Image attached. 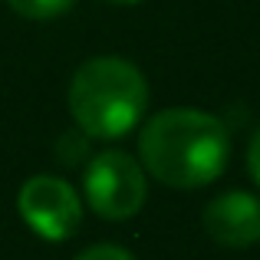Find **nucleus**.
<instances>
[{
	"instance_id": "obj_10",
	"label": "nucleus",
	"mask_w": 260,
	"mask_h": 260,
	"mask_svg": "<svg viewBox=\"0 0 260 260\" xmlns=\"http://www.w3.org/2000/svg\"><path fill=\"white\" fill-rule=\"evenodd\" d=\"M109 4H125V7H132V4H142V0H109Z\"/></svg>"
},
{
	"instance_id": "obj_6",
	"label": "nucleus",
	"mask_w": 260,
	"mask_h": 260,
	"mask_svg": "<svg viewBox=\"0 0 260 260\" xmlns=\"http://www.w3.org/2000/svg\"><path fill=\"white\" fill-rule=\"evenodd\" d=\"M13 13L26 20H53V17H63L66 10H73L76 0H7Z\"/></svg>"
},
{
	"instance_id": "obj_2",
	"label": "nucleus",
	"mask_w": 260,
	"mask_h": 260,
	"mask_svg": "<svg viewBox=\"0 0 260 260\" xmlns=\"http://www.w3.org/2000/svg\"><path fill=\"white\" fill-rule=\"evenodd\" d=\"M148 109V83L122 56H92L73 73L70 112L89 139H122Z\"/></svg>"
},
{
	"instance_id": "obj_3",
	"label": "nucleus",
	"mask_w": 260,
	"mask_h": 260,
	"mask_svg": "<svg viewBox=\"0 0 260 260\" xmlns=\"http://www.w3.org/2000/svg\"><path fill=\"white\" fill-rule=\"evenodd\" d=\"M86 198L92 211L106 221H128L139 214L148 194V181L142 165L125 152H102L89 161L83 178Z\"/></svg>"
},
{
	"instance_id": "obj_1",
	"label": "nucleus",
	"mask_w": 260,
	"mask_h": 260,
	"mask_svg": "<svg viewBox=\"0 0 260 260\" xmlns=\"http://www.w3.org/2000/svg\"><path fill=\"white\" fill-rule=\"evenodd\" d=\"M139 158L148 175L168 188H201L224 175L231 132L217 115L201 109H161L139 135Z\"/></svg>"
},
{
	"instance_id": "obj_7",
	"label": "nucleus",
	"mask_w": 260,
	"mask_h": 260,
	"mask_svg": "<svg viewBox=\"0 0 260 260\" xmlns=\"http://www.w3.org/2000/svg\"><path fill=\"white\" fill-rule=\"evenodd\" d=\"M86 139L89 135L83 132L76 139V132H66L63 139H59V158H63V165H76V158H83L86 155Z\"/></svg>"
},
{
	"instance_id": "obj_8",
	"label": "nucleus",
	"mask_w": 260,
	"mask_h": 260,
	"mask_svg": "<svg viewBox=\"0 0 260 260\" xmlns=\"http://www.w3.org/2000/svg\"><path fill=\"white\" fill-rule=\"evenodd\" d=\"M76 260H135V254H128L119 244H95V247L83 250Z\"/></svg>"
},
{
	"instance_id": "obj_5",
	"label": "nucleus",
	"mask_w": 260,
	"mask_h": 260,
	"mask_svg": "<svg viewBox=\"0 0 260 260\" xmlns=\"http://www.w3.org/2000/svg\"><path fill=\"white\" fill-rule=\"evenodd\" d=\"M204 231L214 244L231 250H247L260 244V198L250 191L217 194L204 208Z\"/></svg>"
},
{
	"instance_id": "obj_9",
	"label": "nucleus",
	"mask_w": 260,
	"mask_h": 260,
	"mask_svg": "<svg viewBox=\"0 0 260 260\" xmlns=\"http://www.w3.org/2000/svg\"><path fill=\"white\" fill-rule=\"evenodd\" d=\"M247 168H250V175H254V181L260 184V128L254 132V139H250V148H247Z\"/></svg>"
},
{
	"instance_id": "obj_4",
	"label": "nucleus",
	"mask_w": 260,
	"mask_h": 260,
	"mask_svg": "<svg viewBox=\"0 0 260 260\" xmlns=\"http://www.w3.org/2000/svg\"><path fill=\"white\" fill-rule=\"evenodd\" d=\"M17 208L20 217L30 224V231L43 241H66L79 231V221H83L76 188L56 175H33L30 181H23Z\"/></svg>"
}]
</instances>
